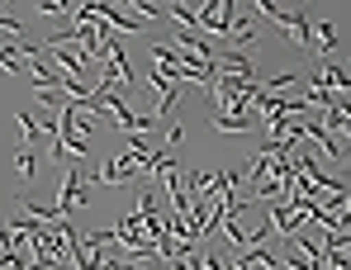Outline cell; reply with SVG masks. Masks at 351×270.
I'll return each instance as SVG.
<instances>
[{"label":"cell","mask_w":351,"mask_h":270,"mask_svg":"<svg viewBox=\"0 0 351 270\" xmlns=\"http://www.w3.org/2000/svg\"><path fill=\"white\" fill-rule=\"evenodd\" d=\"M19 138H24V147H34V143L43 138V128H38V119H34V114H19Z\"/></svg>","instance_id":"obj_7"},{"label":"cell","mask_w":351,"mask_h":270,"mask_svg":"<svg viewBox=\"0 0 351 270\" xmlns=\"http://www.w3.org/2000/svg\"><path fill=\"white\" fill-rule=\"evenodd\" d=\"M313 43H318L323 53H332V48H337V29H332V24H313Z\"/></svg>","instance_id":"obj_8"},{"label":"cell","mask_w":351,"mask_h":270,"mask_svg":"<svg viewBox=\"0 0 351 270\" xmlns=\"http://www.w3.org/2000/svg\"><path fill=\"white\" fill-rule=\"evenodd\" d=\"M252 34H256V29H252V14H242V10H237L233 29H228V43H252Z\"/></svg>","instance_id":"obj_5"},{"label":"cell","mask_w":351,"mask_h":270,"mask_svg":"<svg viewBox=\"0 0 351 270\" xmlns=\"http://www.w3.org/2000/svg\"><path fill=\"white\" fill-rule=\"evenodd\" d=\"M14 166H19V175H24V180H34V171H38V157H34V147H24V152L14 157Z\"/></svg>","instance_id":"obj_9"},{"label":"cell","mask_w":351,"mask_h":270,"mask_svg":"<svg viewBox=\"0 0 351 270\" xmlns=\"http://www.w3.org/2000/svg\"><path fill=\"white\" fill-rule=\"evenodd\" d=\"M86 204H90V180H86L81 162H66L62 166V190H58V214L71 218L76 209H86Z\"/></svg>","instance_id":"obj_1"},{"label":"cell","mask_w":351,"mask_h":270,"mask_svg":"<svg viewBox=\"0 0 351 270\" xmlns=\"http://www.w3.org/2000/svg\"><path fill=\"white\" fill-rule=\"evenodd\" d=\"M285 34H290L294 43H304V48L313 43V24H304V14H294V10H290V29Z\"/></svg>","instance_id":"obj_6"},{"label":"cell","mask_w":351,"mask_h":270,"mask_svg":"<svg viewBox=\"0 0 351 270\" xmlns=\"http://www.w3.org/2000/svg\"><path fill=\"white\" fill-rule=\"evenodd\" d=\"M313 86H318V90H328V95H342V90H351V71H347V66L323 62V66H318V76H313Z\"/></svg>","instance_id":"obj_2"},{"label":"cell","mask_w":351,"mask_h":270,"mask_svg":"<svg viewBox=\"0 0 351 270\" xmlns=\"http://www.w3.org/2000/svg\"><path fill=\"white\" fill-rule=\"evenodd\" d=\"M271 232H285V237H299V214L290 204H276L271 209Z\"/></svg>","instance_id":"obj_4"},{"label":"cell","mask_w":351,"mask_h":270,"mask_svg":"<svg viewBox=\"0 0 351 270\" xmlns=\"http://www.w3.org/2000/svg\"><path fill=\"white\" fill-rule=\"evenodd\" d=\"M209 123H214V133H252L256 119L252 114H214Z\"/></svg>","instance_id":"obj_3"}]
</instances>
